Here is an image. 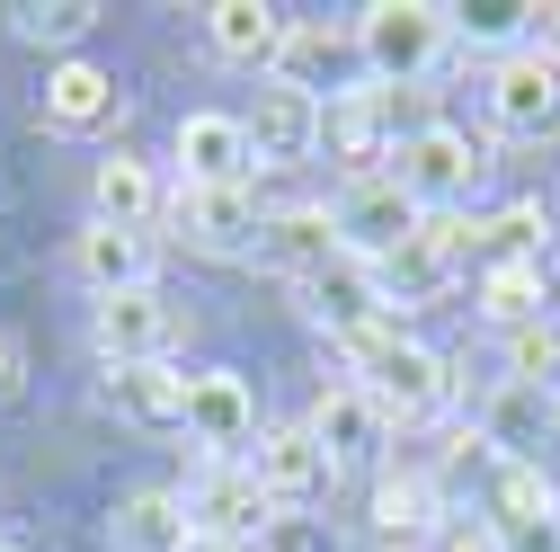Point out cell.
<instances>
[{"label": "cell", "instance_id": "9c48e42d", "mask_svg": "<svg viewBox=\"0 0 560 552\" xmlns=\"http://www.w3.org/2000/svg\"><path fill=\"white\" fill-rule=\"evenodd\" d=\"M294 295H303L312 330H329L338 348H365L374 330H392V303H383V286H374V267H365V258H338V267L303 276Z\"/></svg>", "mask_w": 560, "mask_h": 552}, {"label": "cell", "instance_id": "2e32d148", "mask_svg": "<svg viewBox=\"0 0 560 552\" xmlns=\"http://www.w3.org/2000/svg\"><path fill=\"white\" fill-rule=\"evenodd\" d=\"M285 10H267V0H214L205 10V45H214L223 62H241V72H267L276 81V62H285Z\"/></svg>", "mask_w": 560, "mask_h": 552}, {"label": "cell", "instance_id": "4dcf8cb0", "mask_svg": "<svg viewBox=\"0 0 560 552\" xmlns=\"http://www.w3.org/2000/svg\"><path fill=\"white\" fill-rule=\"evenodd\" d=\"M258 552H338V534H329L320 517H276Z\"/></svg>", "mask_w": 560, "mask_h": 552}, {"label": "cell", "instance_id": "ba28073f", "mask_svg": "<svg viewBox=\"0 0 560 552\" xmlns=\"http://www.w3.org/2000/svg\"><path fill=\"white\" fill-rule=\"evenodd\" d=\"M187 517H196V534L205 543H267V526H276V499L258 491V472L249 463H205L196 472V491H187Z\"/></svg>", "mask_w": 560, "mask_h": 552}, {"label": "cell", "instance_id": "f546056e", "mask_svg": "<svg viewBox=\"0 0 560 552\" xmlns=\"http://www.w3.org/2000/svg\"><path fill=\"white\" fill-rule=\"evenodd\" d=\"M525 19H534V10H454V36H463V45H508V54H516Z\"/></svg>", "mask_w": 560, "mask_h": 552}, {"label": "cell", "instance_id": "277c9868", "mask_svg": "<svg viewBox=\"0 0 560 552\" xmlns=\"http://www.w3.org/2000/svg\"><path fill=\"white\" fill-rule=\"evenodd\" d=\"M489 116H499V134H516V143H551L560 134V54L551 45L499 54V72H489Z\"/></svg>", "mask_w": 560, "mask_h": 552}, {"label": "cell", "instance_id": "836d02e7", "mask_svg": "<svg viewBox=\"0 0 560 552\" xmlns=\"http://www.w3.org/2000/svg\"><path fill=\"white\" fill-rule=\"evenodd\" d=\"M542 45L560 54V0H551V10H542Z\"/></svg>", "mask_w": 560, "mask_h": 552}, {"label": "cell", "instance_id": "5bb4252c", "mask_svg": "<svg viewBox=\"0 0 560 552\" xmlns=\"http://www.w3.org/2000/svg\"><path fill=\"white\" fill-rule=\"evenodd\" d=\"M187 437L205 446V463H232V455L258 437V401H249V383H241L232 366L187 375Z\"/></svg>", "mask_w": 560, "mask_h": 552}, {"label": "cell", "instance_id": "d6a6232c", "mask_svg": "<svg viewBox=\"0 0 560 552\" xmlns=\"http://www.w3.org/2000/svg\"><path fill=\"white\" fill-rule=\"evenodd\" d=\"M19 383H27V348L0 330V401H19Z\"/></svg>", "mask_w": 560, "mask_h": 552}, {"label": "cell", "instance_id": "8d00e7d4", "mask_svg": "<svg viewBox=\"0 0 560 552\" xmlns=\"http://www.w3.org/2000/svg\"><path fill=\"white\" fill-rule=\"evenodd\" d=\"M10 552H19V543H10Z\"/></svg>", "mask_w": 560, "mask_h": 552}, {"label": "cell", "instance_id": "e0dca14e", "mask_svg": "<svg viewBox=\"0 0 560 552\" xmlns=\"http://www.w3.org/2000/svg\"><path fill=\"white\" fill-rule=\"evenodd\" d=\"M303 428L320 437V455H329L338 472H357V463H374V455L392 446V419H383V410H374V401H365L357 383H338V392H320Z\"/></svg>", "mask_w": 560, "mask_h": 552}, {"label": "cell", "instance_id": "5b68a950", "mask_svg": "<svg viewBox=\"0 0 560 552\" xmlns=\"http://www.w3.org/2000/svg\"><path fill=\"white\" fill-rule=\"evenodd\" d=\"M320 152L347 170V187L357 179H383V161L400 152V99L374 81V90H338L329 99V125H320Z\"/></svg>", "mask_w": 560, "mask_h": 552}, {"label": "cell", "instance_id": "484cf974", "mask_svg": "<svg viewBox=\"0 0 560 552\" xmlns=\"http://www.w3.org/2000/svg\"><path fill=\"white\" fill-rule=\"evenodd\" d=\"M436 526V472H383L374 481V534H392V543H418Z\"/></svg>", "mask_w": 560, "mask_h": 552}, {"label": "cell", "instance_id": "7a4b0ae2", "mask_svg": "<svg viewBox=\"0 0 560 552\" xmlns=\"http://www.w3.org/2000/svg\"><path fill=\"white\" fill-rule=\"evenodd\" d=\"M445 45H454V10H436V0H374L357 19V54H365V72L383 90L428 81L445 62Z\"/></svg>", "mask_w": 560, "mask_h": 552}, {"label": "cell", "instance_id": "8992f818", "mask_svg": "<svg viewBox=\"0 0 560 552\" xmlns=\"http://www.w3.org/2000/svg\"><path fill=\"white\" fill-rule=\"evenodd\" d=\"M178 330H187V312H178L161 286H143V295H107V303H98V321H90L107 375H116V366H170Z\"/></svg>", "mask_w": 560, "mask_h": 552}, {"label": "cell", "instance_id": "d4e9b609", "mask_svg": "<svg viewBox=\"0 0 560 552\" xmlns=\"http://www.w3.org/2000/svg\"><path fill=\"white\" fill-rule=\"evenodd\" d=\"M542 241H551V215H542L534 196H516L508 215L471 223V258L480 267H542Z\"/></svg>", "mask_w": 560, "mask_h": 552}, {"label": "cell", "instance_id": "9a60e30c", "mask_svg": "<svg viewBox=\"0 0 560 552\" xmlns=\"http://www.w3.org/2000/svg\"><path fill=\"white\" fill-rule=\"evenodd\" d=\"M249 125L223 107L178 116V187H249Z\"/></svg>", "mask_w": 560, "mask_h": 552}, {"label": "cell", "instance_id": "ffe728a7", "mask_svg": "<svg viewBox=\"0 0 560 552\" xmlns=\"http://www.w3.org/2000/svg\"><path fill=\"white\" fill-rule=\"evenodd\" d=\"M116 552H205L187 491H125L116 499Z\"/></svg>", "mask_w": 560, "mask_h": 552}, {"label": "cell", "instance_id": "cb8c5ba5", "mask_svg": "<svg viewBox=\"0 0 560 552\" xmlns=\"http://www.w3.org/2000/svg\"><path fill=\"white\" fill-rule=\"evenodd\" d=\"M107 116H116V72H98V62H81V54L45 72V125L54 134H90Z\"/></svg>", "mask_w": 560, "mask_h": 552}, {"label": "cell", "instance_id": "1f68e13d", "mask_svg": "<svg viewBox=\"0 0 560 552\" xmlns=\"http://www.w3.org/2000/svg\"><path fill=\"white\" fill-rule=\"evenodd\" d=\"M436 552H508V534L489 526V517H471V526H454V534H445Z\"/></svg>", "mask_w": 560, "mask_h": 552}, {"label": "cell", "instance_id": "e575fe53", "mask_svg": "<svg viewBox=\"0 0 560 552\" xmlns=\"http://www.w3.org/2000/svg\"><path fill=\"white\" fill-rule=\"evenodd\" d=\"M205 552H241V543H205Z\"/></svg>", "mask_w": 560, "mask_h": 552}, {"label": "cell", "instance_id": "d6986e66", "mask_svg": "<svg viewBox=\"0 0 560 552\" xmlns=\"http://www.w3.org/2000/svg\"><path fill=\"white\" fill-rule=\"evenodd\" d=\"M542 437H551V392L508 383V375L480 392V446H499V463H534Z\"/></svg>", "mask_w": 560, "mask_h": 552}, {"label": "cell", "instance_id": "7402d4cb", "mask_svg": "<svg viewBox=\"0 0 560 552\" xmlns=\"http://www.w3.org/2000/svg\"><path fill=\"white\" fill-rule=\"evenodd\" d=\"M152 267H161L152 232H116V223H90V232H81V276L98 286V303H107V295H143Z\"/></svg>", "mask_w": 560, "mask_h": 552}, {"label": "cell", "instance_id": "7c38bea8", "mask_svg": "<svg viewBox=\"0 0 560 552\" xmlns=\"http://www.w3.org/2000/svg\"><path fill=\"white\" fill-rule=\"evenodd\" d=\"M241 125H249V152H258V170H303V161L320 152V125H329V107H320V90L267 81V90H258V107H249Z\"/></svg>", "mask_w": 560, "mask_h": 552}, {"label": "cell", "instance_id": "ac0fdd59", "mask_svg": "<svg viewBox=\"0 0 560 552\" xmlns=\"http://www.w3.org/2000/svg\"><path fill=\"white\" fill-rule=\"evenodd\" d=\"M258 258L285 267L294 286H303V276H320V267H338V258H347V250H338V215H329V205H285V215H267Z\"/></svg>", "mask_w": 560, "mask_h": 552}, {"label": "cell", "instance_id": "8fae6325", "mask_svg": "<svg viewBox=\"0 0 560 552\" xmlns=\"http://www.w3.org/2000/svg\"><path fill=\"white\" fill-rule=\"evenodd\" d=\"M170 232H178L196 258H241V250H258L267 215H258L249 187H178V196H170Z\"/></svg>", "mask_w": 560, "mask_h": 552}, {"label": "cell", "instance_id": "d590c367", "mask_svg": "<svg viewBox=\"0 0 560 552\" xmlns=\"http://www.w3.org/2000/svg\"><path fill=\"white\" fill-rule=\"evenodd\" d=\"M0 552H10V543H0Z\"/></svg>", "mask_w": 560, "mask_h": 552}, {"label": "cell", "instance_id": "f1b7e54d", "mask_svg": "<svg viewBox=\"0 0 560 552\" xmlns=\"http://www.w3.org/2000/svg\"><path fill=\"white\" fill-rule=\"evenodd\" d=\"M508 383L560 392V330H551V321H534V330H508Z\"/></svg>", "mask_w": 560, "mask_h": 552}, {"label": "cell", "instance_id": "603a6c76", "mask_svg": "<svg viewBox=\"0 0 560 552\" xmlns=\"http://www.w3.org/2000/svg\"><path fill=\"white\" fill-rule=\"evenodd\" d=\"M107 401H116V419L152 428V437L187 428V375H170V366H116L107 375Z\"/></svg>", "mask_w": 560, "mask_h": 552}, {"label": "cell", "instance_id": "6da1fadb", "mask_svg": "<svg viewBox=\"0 0 560 552\" xmlns=\"http://www.w3.org/2000/svg\"><path fill=\"white\" fill-rule=\"evenodd\" d=\"M347 357H357V392L383 410V419H400V428L436 419V410L454 401V375H445V357L428 348V338H409L400 321H392V330H374L365 348H347Z\"/></svg>", "mask_w": 560, "mask_h": 552}, {"label": "cell", "instance_id": "3957f363", "mask_svg": "<svg viewBox=\"0 0 560 552\" xmlns=\"http://www.w3.org/2000/svg\"><path fill=\"white\" fill-rule=\"evenodd\" d=\"M392 179L409 187V205H418V215H454V205L489 179V152L471 143V134L463 125H409L400 134V152H392Z\"/></svg>", "mask_w": 560, "mask_h": 552}, {"label": "cell", "instance_id": "52a82bcc", "mask_svg": "<svg viewBox=\"0 0 560 552\" xmlns=\"http://www.w3.org/2000/svg\"><path fill=\"white\" fill-rule=\"evenodd\" d=\"M463 258H471V232H463L454 215H428V223H418V232L374 267V286H383V303L409 312V303H436V295L454 286V267H463Z\"/></svg>", "mask_w": 560, "mask_h": 552}, {"label": "cell", "instance_id": "83f0119b", "mask_svg": "<svg viewBox=\"0 0 560 552\" xmlns=\"http://www.w3.org/2000/svg\"><path fill=\"white\" fill-rule=\"evenodd\" d=\"M551 303V276L542 267H480V312L499 330H534Z\"/></svg>", "mask_w": 560, "mask_h": 552}, {"label": "cell", "instance_id": "4fadbf2b", "mask_svg": "<svg viewBox=\"0 0 560 552\" xmlns=\"http://www.w3.org/2000/svg\"><path fill=\"white\" fill-rule=\"evenodd\" d=\"M249 472H258V491L276 499V517H303V508L329 491V481H338V463L320 455L312 428H267L258 455H249Z\"/></svg>", "mask_w": 560, "mask_h": 552}, {"label": "cell", "instance_id": "4316f807", "mask_svg": "<svg viewBox=\"0 0 560 552\" xmlns=\"http://www.w3.org/2000/svg\"><path fill=\"white\" fill-rule=\"evenodd\" d=\"M0 19H10V36H19V45H81L107 10H98V0H10Z\"/></svg>", "mask_w": 560, "mask_h": 552}, {"label": "cell", "instance_id": "44dd1931", "mask_svg": "<svg viewBox=\"0 0 560 552\" xmlns=\"http://www.w3.org/2000/svg\"><path fill=\"white\" fill-rule=\"evenodd\" d=\"M170 215V196H161V179L133 161V152H116V161H98V179H90V223H116V232H152Z\"/></svg>", "mask_w": 560, "mask_h": 552}, {"label": "cell", "instance_id": "30bf717a", "mask_svg": "<svg viewBox=\"0 0 560 552\" xmlns=\"http://www.w3.org/2000/svg\"><path fill=\"white\" fill-rule=\"evenodd\" d=\"M329 215H338V250H347V258H365V267H383V258H392L418 223H428L392 170H383V179H357V187L329 205Z\"/></svg>", "mask_w": 560, "mask_h": 552}]
</instances>
